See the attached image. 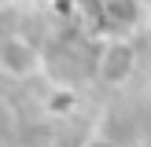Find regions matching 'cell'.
<instances>
[{"instance_id":"6da1fadb","label":"cell","mask_w":151,"mask_h":147,"mask_svg":"<svg viewBox=\"0 0 151 147\" xmlns=\"http://www.w3.org/2000/svg\"><path fill=\"white\" fill-rule=\"evenodd\" d=\"M44 74V55L29 37L7 33L0 37V77L7 81H33Z\"/></svg>"},{"instance_id":"7a4b0ae2","label":"cell","mask_w":151,"mask_h":147,"mask_svg":"<svg viewBox=\"0 0 151 147\" xmlns=\"http://www.w3.org/2000/svg\"><path fill=\"white\" fill-rule=\"evenodd\" d=\"M15 125H19V114H15V107L0 96V143H7V140L15 136Z\"/></svg>"},{"instance_id":"3957f363","label":"cell","mask_w":151,"mask_h":147,"mask_svg":"<svg viewBox=\"0 0 151 147\" xmlns=\"http://www.w3.org/2000/svg\"><path fill=\"white\" fill-rule=\"evenodd\" d=\"M81 147H122V143H118V140H111V136H88Z\"/></svg>"},{"instance_id":"277c9868","label":"cell","mask_w":151,"mask_h":147,"mask_svg":"<svg viewBox=\"0 0 151 147\" xmlns=\"http://www.w3.org/2000/svg\"><path fill=\"white\" fill-rule=\"evenodd\" d=\"M7 4H15V0H0V7H7Z\"/></svg>"}]
</instances>
